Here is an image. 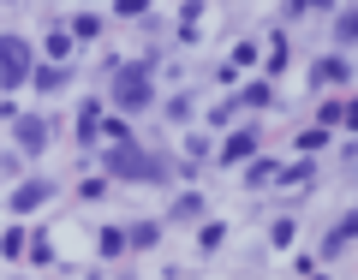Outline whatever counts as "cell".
<instances>
[{
    "label": "cell",
    "mask_w": 358,
    "mask_h": 280,
    "mask_svg": "<svg viewBox=\"0 0 358 280\" xmlns=\"http://www.w3.org/2000/svg\"><path fill=\"white\" fill-rule=\"evenodd\" d=\"M108 173L114 179H173V161L155 149H138V143H114L108 149Z\"/></svg>",
    "instance_id": "6da1fadb"
},
{
    "label": "cell",
    "mask_w": 358,
    "mask_h": 280,
    "mask_svg": "<svg viewBox=\"0 0 358 280\" xmlns=\"http://www.w3.org/2000/svg\"><path fill=\"white\" fill-rule=\"evenodd\" d=\"M114 102L120 108H150V66H126L114 78Z\"/></svg>",
    "instance_id": "7a4b0ae2"
},
{
    "label": "cell",
    "mask_w": 358,
    "mask_h": 280,
    "mask_svg": "<svg viewBox=\"0 0 358 280\" xmlns=\"http://www.w3.org/2000/svg\"><path fill=\"white\" fill-rule=\"evenodd\" d=\"M30 78V48L18 36H0V84L13 89V84H24Z\"/></svg>",
    "instance_id": "3957f363"
},
{
    "label": "cell",
    "mask_w": 358,
    "mask_h": 280,
    "mask_svg": "<svg viewBox=\"0 0 358 280\" xmlns=\"http://www.w3.org/2000/svg\"><path fill=\"white\" fill-rule=\"evenodd\" d=\"M346 239H358V215H346V221H334V233L322 239V256H334V251H346Z\"/></svg>",
    "instance_id": "277c9868"
},
{
    "label": "cell",
    "mask_w": 358,
    "mask_h": 280,
    "mask_svg": "<svg viewBox=\"0 0 358 280\" xmlns=\"http://www.w3.org/2000/svg\"><path fill=\"white\" fill-rule=\"evenodd\" d=\"M78 131H84V143L102 138V102H84V114H78Z\"/></svg>",
    "instance_id": "5b68a950"
},
{
    "label": "cell",
    "mask_w": 358,
    "mask_h": 280,
    "mask_svg": "<svg viewBox=\"0 0 358 280\" xmlns=\"http://www.w3.org/2000/svg\"><path fill=\"white\" fill-rule=\"evenodd\" d=\"M18 143H24V149H42V143H48V126H42V119H18Z\"/></svg>",
    "instance_id": "8992f818"
},
{
    "label": "cell",
    "mask_w": 358,
    "mask_h": 280,
    "mask_svg": "<svg viewBox=\"0 0 358 280\" xmlns=\"http://www.w3.org/2000/svg\"><path fill=\"white\" fill-rule=\"evenodd\" d=\"M251 149H257V131H233V138H227V149H221V155H227V161H245Z\"/></svg>",
    "instance_id": "52a82bcc"
},
{
    "label": "cell",
    "mask_w": 358,
    "mask_h": 280,
    "mask_svg": "<svg viewBox=\"0 0 358 280\" xmlns=\"http://www.w3.org/2000/svg\"><path fill=\"white\" fill-rule=\"evenodd\" d=\"M48 191H54V185H24V191H13V209H36V203H48Z\"/></svg>",
    "instance_id": "ba28073f"
},
{
    "label": "cell",
    "mask_w": 358,
    "mask_h": 280,
    "mask_svg": "<svg viewBox=\"0 0 358 280\" xmlns=\"http://www.w3.org/2000/svg\"><path fill=\"white\" fill-rule=\"evenodd\" d=\"M317 84H346V60H322L317 66Z\"/></svg>",
    "instance_id": "9c48e42d"
},
{
    "label": "cell",
    "mask_w": 358,
    "mask_h": 280,
    "mask_svg": "<svg viewBox=\"0 0 358 280\" xmlns=\"http://www.w3.org/2000/svg\"><path fill=\"white\" fill-rule=\"evenodd\" d=\"M120 251H126V233L108 227V233H102V256H120Z\"/></svg>",
    "instance_id": "30bf717a"
},
{
    "label": "cell",
    "mask_w": 358,
    "mask_h": 280,
    "mask_svg": "<svg viewBox=\"0 0 358 280\" xmlns=\"http://www.w3.org/2000/svg\"><path fill=\"white\" fill-rule=\"evenodd\" d=\"M281 185H293V191H299V185H310V167H305V161H299V167H293V173H281Z\"/></svg>",
    "instance_id": "8fae6325"
},
{
    "label": "cell",
    "mask_w": 358,
    "mask_h": 280,
    "mask_svg": "<svg viewBox=\"0 0 358 280\" xmlns=\"http://www.w3.org/2000/svg\"><path fill=\"white\" fill-rule=\"evenodd\" d=\"M155 239H162L155 227H131V239H126V244H138V251H143V244H155Z\"/></svg>",
    "instance_id": "7c38bea8"
},
{
    "label": "cell",
    "mask_w": 358,
    "mask_h": 280,
    "mask_svg": "<svg viewBox=\"0 0 358 280\" xmlns=\"http://www.w3.org/2000/svg\"><path fill=\"white\" fill-rule=\"evenodd\" d=\"M143 6H150V0H120V13H126V18H138Z\"/></svg>",
    "instance_id": "4fadbf2b"
},
{
    "label": "cell",
    "mask_w": 358,
    "mask_h": 280,
    "mask_svg": "<svg viewBox=\"0 0 358 280\" xmlns=\"http://www.w3.org/2000/svg\"><path fill=\"white\" fill-rule=\"evenodd\" d=\"M341 36H346V42H358V18H341Z\"/></svg>",
    "instance_id": "5bb4252c"
},
{
    "label": "cell",
    "mask_w": 358,
    "mask_h": 280,
    "mask_svg": "<svg viewBox=\"0 0 358 280\" xmlns=\"http://www.w3.org/2000/svg\"><path fill=\"white\" fill-rule=\"evenodd\" d=\"M341 119H346V126L358 131V102H346V108H341Z\"/></svg>",
    "instance_id": "9a60e30c"
}]
</instances>
